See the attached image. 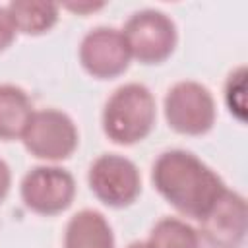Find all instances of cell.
<instances>
[{"instance_id":"18","label":"cell","mask_w":248,"mask_h":248,"mask_svg":"<svg viewBox=\"0 0 248 248\" xmlns=\"http://www.w3.org/2000/svg\"><path fill=\"white\" fill-rule=\"evenodd\" d=\"M128 248H151L147 242H141V240H136V242H132Z\"/></svg>"},{"instance_id":"15","label":"cell","mask_w":248,"mask_h":248,"mask_svg":"<svg viewBox=\"0 0 248 248\" xmlns=\"http://www.w3.org/2000/svg\"><path fill=\"white\" fill-rule=\"evenodd\" d=\"M16 33L17 31H16V27L12 23V17H10L6 6H0V52L6 50L14 43Z\"/></svg>"},{"instance_id":"17","label":"cell","mask_w":248,"mask_h":248,"mask_svg":"<svg viewBox=\"0 0 248 248\" xmlns=\"http://www.w3.org/2000/svg\"><path fill=\"white\" fill-rule=\"evenodd\" d=\"M105 4H66L64 8L72 10V12H78V14H83V12H95V10H101Z\"/></svg>"},{"instance_id":"8","label":"cell","mask_w":248,"mask_h":248,"mask_svg":"<svg viewBox=\"0 0 248 248\" xmlns=\"http://www.w3.org/2000/svg\"><path fill=\"white\" fill-rule=\"evenodd\" d=\"M130 50L120 29L95 27L87 31L79 43V62L83 70L97 79H112L130 66Z\"/></svg>"},{"instance_id":"1","label":"cell","mask_w":248,"mask_h":248,"mask_svg":"<svg viewBox=\"0 0 248 248\" xmlns=\"http://www.w3.org/2000/svg\"><path fill=\"white\" fill-rule=\"evenodd\" d=\"M151 182L178 213L198 221L227 188L211 167L186 149L163 151L153 163Z\"/></svg>"},{"instance_id":"2","label":"cell","mask_w":248,"mask_h":248,"mask_svg":"<svg viewBox=\"0 0 248 248\" xmlns=\"http://www.w3.org/2000/svg\"><path fill=\"white\" fill-rule=\"evenodd\" d=\"M103 132L118 145H132L149 136L155 124V97L143 83H124L103 107Z\"/></svg>"},{"instance_id":"14","label":"cell","mask_w":248,"mask_h":248,"mask_svg":"<svg viewBox=\"0 0 248 248\" xmlns=\"http://www.w3.org/2000/svg\"><path fill=\"white\" fill-rule=\"evenodd\" d=\"M225 103L238 122L246 120V66L234 68L225 83Z\"/></svg>"},{"instance_id":"3","label":"cell","mask_w":248,"mask_h":248,"mask_svg":"<svg viewBox=\"0 0 248 248\" xmlns=\"http://www.w3.org/2000/svg\"><path fill=\"white\" fill-rule=\"evenodd\" d=\"M122 35L130 56L141 64L165 62L174 52L178 41L174 21L165 12L153 8L134 12L124 23Z\"/></svg>"},{"instance_id":"16","label":"cell","mask_w":248,"mask_h":248,"mask_svg":"<svg viewBox=\"0 0 248 248\" xmlns=\"http://www.w3.org/2000/svg\"><path fill=\"white\" fill-rule=\"evenodd\" d=\"M10 184H12V172L10 167L4 159H0V203L4 202V198L10 192Z\"/></svg>"},{"instance_id":"6","label":"cell","mask_w":248,"mask_h":248,"mask_svg":"<svg viewBox=\"0 0 248 248\" xmlns=\"http://www.w3.org/2000/svg\"><path fill=\"white\" fill-rule=\"evenodd\" d=\"M91 192L108 207H126L141 192V176L134 161L124 155L105 153L97 157L87 172Z\"/></svg>"},{"instance_id":"10","label":"cell","mask_w":248,"mask_h":248,"mask_svg":"<svg viewBox=\"0 0 248 248\" xmlns=\"http://www.w3.org/2000/svg\"><path fill=\"white\" fill-rule=\"evenodd\" d=\"M64 248H114L112 227L101 211L81 209L66 225Z\"/></svg>"},{"instance_id":"11","label":"cell","mask_w":248,"mask_h":248,"mask_svg":"<svg viewBox=\"0 0 248 248\" xmlns=\"http://www.w3.org/2000/svg\"><path fill=\"white\" fill-rule=\"evenodd\" d=\"M31 114L33 105L29 95L17 85L0 83V140L21 138Z\"/></svg>"},{"instance_id":"7","label":"cell","mask_w":248,"mask_h":248,"mask_svg":"<svg viewBox=\"0 0 248 248\" xmlns=\"http://www.w3.org/2000/svg\"><path fill=\"white\" fill-rule=\"evenodd\" d=\"M21 200L27 209L39 215H58L66 211L76 196L74 176L56 165H41L31 169L19 186Z\"/></svg>"},{"instance_id":"4","label":"cell","mask_w":248,"mask_h":248,"mask_svg":"<svg viewBox=\"0 0 248 248\" xmlns=\"http://www.w3.org/2000/svg\"><path fill=\"white\" fill-rule=\"evenodd\" d=\"M167 124L182 136H203L215 124V101L200 81L184 79L174 83L163 103Z\"/></svg>"},{"instance_id":"9","label":"cell","mask_w":248,"mask_h":248,"mask_svg":"<svg viewBox=\"0 0 248 248\" xmlns=\"http://www.w3.org/2000/svg\"><path fill=\"white\" fill-rule=\"evenodd\" d=\"M246 200L229 188L200 219L198 234L211 248H238L246 236Z\"/></svg>"},{"instance_id":"5","label":"cell","mask_w":248,"mask_h":248,"mask_svg":"<svg viewBox=\"0 0 248 248\" xmlns=\"http://www.w3.org/2000/svg\"><path fill=\"white\" fill-rule=\"evenodd\" d=\"M21 141L25 149L43 161H62L68 159L79 141L78 128L74 120L56 108L33 110Z\"/></svg>"},{"instance_id":"13","label":"cell","mask_w":248,"mask_h":248,"mask_svg":"<svg viewBox=\"0 0 248 248\" xmlns=\"http://www.w3.org/2000/svg\"><path fill=\"white\" fill-rule=\"evenodd\" d=\"M147 244L151 248H200V234L178 217H163L153 225Z\"/></svg>"},{"instance_id":"12","label":"cell","mask_w":248,"mask_h":248,"mask_svg":"<svg viewBox=\"0 0 248 248\" xmlns=\"http://www.w3.org/2000/svg\"><path fill=\"white\" fill-rule=\"evenodd\" d=\"M12 23L17 33L23 35H43L50 31L58 21V4L35 2V0H16L6 6Z\"/></svg>"}]
</instances>
